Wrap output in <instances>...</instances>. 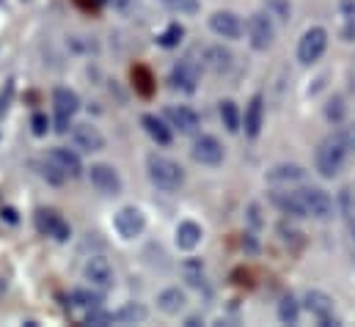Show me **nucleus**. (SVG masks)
<instances>
[{"label":"nucleus","instance_id":"nucleus-27","mask_svg":"<svg viewBox=\"0 0 355 327\" xmlns=\"http://www.w3.org/2000/svg\"><path fill=\"white\" fill-rule=\"evenodd\" d=\"M278 319L284 325H297V319H300V303H297L295 294H284L281 297V303H278Z\"/></svg>","mask_w":355,"mask_h":327},{"label":"nucleus","instance_id":"nucleus-12","mask_svg":"<svg viewBox=\"0 0 355 327\" xmlns=\"http://www.w3.org/2000/svg\"><path fill=\"white\" fill-rule=\"evenodd\" d=\"M36 229H39L44 237H53L55 242H67V240L72 237L69 223H67L58 212H53V209H39V212H36Z\"/></svg>","mask_w":355,"mask_h":327},{"label":"nucleus","instance_id":"nucleus-34","mask_svg":"<svg viewBox=\"0 0 355 327\" xmlns=\"http://www.w3.org/2000/svg\"><path fill=\"white\" fill-rule=\"evenodd\" d=\"M345 116H347V107H345L342 96H334V99L328 102V107H325V118H328V121H334V124H342V121H345Z\"/></svg>","mask_w":355,"mask_h":327},{"label":"nucleus","instance_id":"nucleus-10","mask_svg":"<svg viewBox=\"0 0 355 327\" xmlns=\"http://www.w3.org/2000/svg\"><path fill=\"white\" fill-rule=\"evenodd\" d=\"M275 39V25L270 19V14L259 11V14H251L248 19V44L254 50H267Z\"/></svg>","mask_w":355,"mask_h":327},{"label":"nucleus","instance_id":"nucleus-31","mask_svg":"<svg viewBox=\"0 0 355 327\" xmlns=\"http://www.w3.org/2000/svg\"><path fill=\"white\" fill-rule=\"evenodd\" d=\"M72 303L75 306H80V308H96L99 303H102V292H96V289H78V292H72Z\"/></svg>","mask_w":355,"mask_h":327},{"label":"nucleus","instance_id":"nucleus-5","mask_svg":"<svg viewBox=\"0 0 355 327\" xmlns=\"http://www.w3.org/2000/svg\"><path fill=\"white\" fill-rule=\"evenodd\" d=\"M300 198L306 206V218H314V220H331L334 218V209H336L334 198L322 187H303Z\"/></svg>","mask_w":355,"mask_h":327},{"label":"nucleus","instance_id":"nucleus-15","mask_svg":"<svg viewBox=\"0 0 355 327\" xmlns=\"http://www.w3.org/2000/svg\"><path fill=\"white\" fill-rule=\"evenodd\" d=\"M198 75H201L198 64L193 58H182L174 67V72H171V85L179 88V91H184V94H193L196 85H198Z\"/></svg>","mask_w":355,"mask_h":327},{"label":"nucleus","instance_id":"nucleus-25","mask_svg":"<svg viewBox=\"0 0 355 327\" xmlns=\"http://www.w3.org/2000/svg\"><path fill=\"white\" fill-rule=\"evenodd\" d=\"M218 113H220V121H223L226 132H237V130L243 127V116H240V107H237L232 99H223V102H220V107H218Z\"/></svg>","mask_w":355,"mask_h":327},{"label":"nucleus","instance_id":"nucleus-30","mask_svg":"<svg viewBox=\"0 0 355 327\" xmlns=\"http://www.w3.org/2000/svg\"><path fill=\"white\" fill-rule=\"evenodd\" d=\"M182 39H184V28H182L179 22H171V25L157 36V44L166 47V50H171V47H179Z\"/></svg>","mask_w":355,"mask_h":327},{"label":"nucleus","instance_id":"nucleus-18","mask_svg":"<svg viewBox=\"0 0 355 327\" xmlns=\"http://www.w3.org/2000/svg\"><path fill=\"white\" fill-rule=\"evenodd\" d=\"M243 124H245V135L248 138H257L262 132V124H265V96L262 94H254L251 102L245 105Z\"/></svg>","mask_w":355,"mask_h":327},{"label":"nucleus","instance_id":"nucleus-38","mask_svg":"<svg viewBox=\"0 0 355 327\" xmlns=\"http://www.w3.org/2000/svg\"><path fill=\"white\" fill-rule=\"evenodd\" d=\"M0 215H6V220H8V223H17V215H14V209H3Z\"/></svg>","mask_w":355,"mask_h":327},{"label":"nucleus","instance_id":"nucleus-6","mask_svg":"<svg viewBox=\"0 0 355 327\" xmlns=\"http://www.w3.org/2000/svg\"><path fill=\"white\" fill-rule=\"evenodd\" d=\"M83 275H86L91 289H96V292H110L116 286V272H113V267L105 256H91L86 261Z\"/></svg>","mask_w":355,"mask_h":327},{"label":"nucleus","instance_id":"nucleus-37","mask_svg":"<svg viewBox=\"0 0 355 327\" xmlns=\"http://www.w3.org/2000/svg\"><path fill=\"white\" fill-rule=\"evenodd\" d=\"M342 138L347 141V146H350V149H355V124H350V127L342 132Z\"/></svg>","mask_w":355,"mask_h":327},{"label":"nucleus","instance_id":"nucleus-20","mask_svg":"<svg viewBox=\"0 0 355 327\" xmlns=\"http://www.w3.org/2000/svg\"><path fill=\"white\" fill-rule=\"evenodd\" d=\"M306 179V170L300 165L295 163H281V165H272L267 170V182L270 184H297Z\"/></svg>","mask_w":355,"mask_h":327},{"label":"nucleus","instance_id":"nucleus-13","mask_svg":"<svg viewBox=\"0 0 355 327\" xmlns=\"http://www.w3.org/2000/svg\"><path fill=\"white\" fill-rule=\"evenodd\" d=\"M209 30H212L215 36H220V39L234 42V39L243 36V19H240L234 11H215V14L209 17Z\"/></svg>","mask_w":355,"mask_h":327},{"label":"nucleus","instance_id":"nucleus-28","mask_svg":"<svg viewBox=\"0 0 355 327\" xmlns=\"http://www.w3.org/2000/svg\"><path fill=\"white\" fill-rule=\"evenodd\" d=\"M342 8V39L355 42V0H339Z\"/></svg>","mask_w":355,"mask_h":327},{"label":"nucleus","instance_id":"nucleus-35","mask_svg":"<svg viewBox=\"0 0 355 327\" xmlns=\"http://www.w3.org/2000/svg\"><path fill=\"white\" fill-rule=\"evenodd\" d=\"M163 3L174 14H196L198 11V0H163Z\"/></svg>","mask_w":355,"mask_h":327},{"label":"nucleus","instance_id":"nucleus-21","mask_svg":"<svg viewBox=\"0 0 355 327\" xmlns=\"http://www.w3.org/2000/svg\"><path fill=\"white\" fill-rule=\"evenodd\" d=\"M201 237H204V231H201V226L196 220H182L177 226L174 242H177L179 250H193V247L201 245Z\"/></svg>","mask_w":355,"mask_h":327},{"label":"nucleus","instance_id":"nucleus-32","mask_svg":"<svg viewBox=\"0 0 355 327\" xmlns=\"http://www.w3.org/2000/svg\"><path fill=\"white\" fill-rule=\"evenodd\" d=\"M116 322V314H110V311H105V308H89V314H86V325H94V327H107Z\"/></svg>","mask_w":355,"mask_h":327},{"label":"nucleus","instance_id":"nucleus-36","mask_svg":"<svg viewBox=\"0 0 355 327\" xmlns=\"http://www.w3.org/2000/svg\"><path fill=\"white\" fill-rule=\"evenodd\" d=\"M31 124H33V135H44V132H47V127H50V124H47V118H44L42 113H36Z\"/></svg>","mask_w":355,"mask_h":327},{"label":"nucleus","instance_id":"nucleus-19","mask_svg":"<svg viewBox=\"0 0 355 327\" xmlns=\"http://www.w3.org/2000/svg\"><path fill=\"white\" fill-rule=\"evenodd\" d=\"M270 201H272V206H278L289 218H306V206H303L300 190H275L270 195Z\"/></svg>","mask_w":355,"mask_h":327},{"label":"nucleus","instance_id":"nucleus-9","mask_svg":"<svg viewBox=\"0 0 355 327\" xmlns=\"http://www.w3.org/2000/svg\"><path fill=\"white\" fill-rule=\"evenodd\" d=\"M113 226H116L119 237H124V240H135V237H141L144 229H146V215H144L138 206H124V209L116 212Z\"/></svg>","mask_w":355,"mask_h":327},{"label":"nucleus","instance_id":"nucleus-4","mask_svg":"<svg viewBox=\"0 0 355 327\" xmlns=\"http://www.w3.org/2000/svg\"><path fill=\"white\" fill-rule=\"evenodd\" d=\"M303 308H306L322 327L339 325V319H336V314H334V297L325 294V292H320V289H309V292H306Z\"/></svg>","mask_w":355,"mask_h":327},{"label":"nucleus","instance_id":"nucleus-17","mask_svg":"<svg viewBox=\"0 0 355 327\" xmlns=\"http://www.w3.org/2000/svg\"><path fill=\"white\" fill-rule=\"evenodd\" d=\"M166 118L171 121V127L179 130L182 135H193V132L198 130V124H201L198 113H196L193 107H187V105H171V107L166 110Z\"/></svg>","mask_w":355,"mask_h":327},{"label":"nucleus","instance_id":"nucleus-24","mask_svg":"<svg viewBox=\"0 0 355 327\" xmlns=\"http://www.w3.org/2000/svg\"><path fill=\"white\" fill-rule=\"evenodd\" d=\"M141 124H144V130L149 132V138L157 141L160 146H168V143H171V130H168L157 116H144Z\"/></svg>","mask_w":355,"mask_h":327},{"label":"nucleus","instance_id":"nucleus-1","mask_svg":"<svg viewBox=\"0 0 355 327\" xmlns=\"http://www.w3.org/2000/svg\"><path fill=\"white\" fill-rule=\"evenodd\" d=\"M347 141L339 135H328L320 146H317V154H314V168L322 179H334L342 173L345 168V160H347Z\"/></svg>","mask_w":355,"mask_h":327},{"label":"nucleus","instance_id":"nucleus-29","mask_svg":"<svg viewBox=\"0 0 355 327\" xmlns=\"http://www.w3.org/2000/svg\"><path fill=\"white\" fill-rule=\"evenodd\" d=\"M182 278L193 286V289H201L204 286V261L201 258H187L182 264Z\"/></svg>","mask_w":355,"mask_h":327},{"label":"nucleus","instance_id":"nucleus-22","mask_svg":"<svg viewBox=\"0 0 355 327\" xmlns=\"http://www.w3.org/2000/svg\"><path fill=\"white\" fill-rule=\"evenodd\" d=\"M184 306H187V294H184L179 286L163 289V292L157 294V308H160L163 314H168V317H177L179 311H184Z\"/></svg>","mask_w":355,"mask_h":327},{"label":"nucleus","instance_id":"nucleus-7","mask_svg":"<svg viewBox=\"0 0 355 327\" xmlns=\"http://www.w3.org/2000/svg\"><path fill=\"white\" fill-rule=\"evenodd\" d=\"M89 179L91 184H94V190L96 193H102V195H107V198H113V195H119L121 193V176H119V170L113 168V165L107 163H96L89 168Z\"/></svg>","mask_w":355,"mask_h":327},{"label":"nucleus","instance_id":"nucleus-8","mask_svg":"<svg viewBox=\"0 0 355 327\" xmlns=\"http://www.w3.org/2000/svg\"><path fill=\"white\" fill-rule=\"evenodd\" d=\"M53 110H55L58 130L67 132V124H69L72 116L80 110V96H78L72 88H55V91H53Z\"/></svg>","mask_w":355,"mask_h":327},{"label":"nucleus","instance_id":"nucleus-16","mask_svg":"<svg viewBox=\"0 0 355 327\" xmlns=\"http://www.w3.org/2000/svg\"><path fill=\"white\" fill-rule=\"evenodd\" d=\"M47 160L55 165L67 179H78V176L83 173L80 154H78V152H72V149H67V146H55V149L50 152V157H47Z\"/></svg>","mask_w":355,"mask_h":327},{"label":"nucleus","instance_id":"nucleus-33","mask_svg":"<svg viewBox=\"0 0 355 327\" xmlns=\"http://www.w3.org/2000/svg\"><path fill=\"white\" fill-rule=\"evenodd\" d=\"M265 6H267V14L275 17V19H281V22H286V19L292 17L289 0H265Z\"/></svg>","mask_w":355,"mask_h":327},{"label":"nucleus","instance_id":"nucleus-23","mask_svg":"<svg viewBox=\"0 0 355 327\" xmlns=\"http://www.w3.org/2000/svg\"><path fill=\"white\" fill-rule=\"evenodd\" d=\"M204 64H207L212 72L223 75V72H229V69H232L234 55H232V53H229L223 44H215V47H209V50L204 53Z\"/></svg>","mask_w":355,"mask_h":327},{"label":"nucleus","instance_id":"nucleus-2","mask_svg":"<svg viewBox=\"0 0 355 327\" xmlns=\"http://www.w3.org/2000/svg\"><path fill=\"white\" fill-rule=\"evenodd\" d=\"M146 173H149V182L163 193H177L184 184L182 165L171 157H166V154H149L146 157Z\"/></svg>","mask_w":355,"mask_h":327},{"label":"nucleus","instance_id":"nucleus-11","mask_svg":"<svg viewBox=\"0 0 355 327\" xmlns=\"http://www.w3.org/2000/svg\"><path fill=\"white\" fill-rule=\"evenodd\" d=\"M190 154H193V160L198 165L215 168V165L223 163V143L215 135H198L193 149H190Z\"/></svg>","mask_w":355,"mask_h":327},{"label":"nucleus","instance_id":"nucleus-3","mask_svg":"<svg viewBox=\"0 0 355 327\" xmlns=\"http://www.w3.org/2000/svg\"><path fill=\"white\" fill-rule=\"evenodd\" d=\"M325 50H328V30L320 28V25H314L297 42V61L303 67H311V64H317L325 55Z\"/></svg>","mask_w":355,"mask_h":327},{"label":"nucleus","instance_id":"nucleus-26","mask_svg":"<svg viewBox=\"0 0 355 327\" xmlns=\"http://www.w3.org/2000/svg\"><path fill=\"white\" fill-rule=\"evenodd\" d=\"M146 317H149V311L141 303H127L116 311V322H121V325H141V322H146Z\"/></svg>","mask_w":355,"mask_h":327},{"label":"nucleus","instance_id":"nucleus-14","mask_svg":"<svg viewBox=\"0 0 355 327\" xmlns=\"http://www.w3.org/2000/svg\"><path fill=\"white\" fill-rule=\"evenodd\" d=\"M72 143H75V149H80V152H102L105 149V135L89 124V121H83V124H75L72 127Z\"/></svg>","mask_w":355,"mask_h":327}]
</instances>
